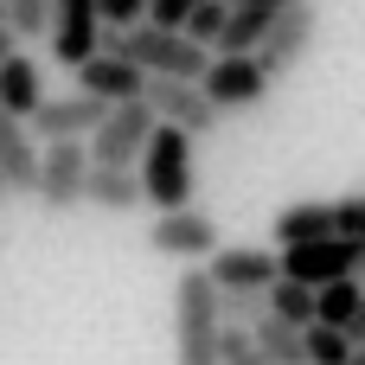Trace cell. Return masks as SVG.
Here are the masks:
<instances>
[{"mask_svg":"<svg viewBox=\"0 0 365 365\" xmlns=\"http://www.w3.org/2000/svg\"><path fill=\"white\" fill-rule=\"evenodd\" d=\"M218 244H225V237H218V218H212V212L180 205V212L148 218V250H154V257H173V263H205Z\"/></svg>","mask_w":365,"mask_h":365,"instance_id":"9","label":"cell"},{"mask_svg":"<svg viewBox=\"0 0 365 365\" xmlns=\"http://www.w3.org/2000/svg\"><path fill=\"white\" fill-rule=\"evenodd\" d=\"M218 334H225V321H218V289H212V276L192 263V269L180 276V289H173V365H218Z\"/></svg>","mask_w":365,"mask_h":365,"instance_id":"2","label":"cell"},{"mask_svg":"<svg viewBox=\"0 0 365 365\" xmlns=\"http://www.w3.org/2000/svg\"><path fill=\"white\" fill-rule=\"evenodd\" d=\"M13 45H19V38H13V32H6V19H0V58H6Z\"/></svg>","mask_w":365,"mask_h":365,"instance_id":"28","label":"cell"},{"mask_svg":"<svg viewBox=\"0 0 365 365\" xmlns=\"http://www.w3.org/2000/svg\"><path fill=\"white\" fill-rule=\"evenodd\" d=\"M314 26H321V19H314V0H289V6L276 13V26H269V32L257 38V51H250V58L263 64V77H269V83L308 58V45H314Z\"/></svg>","mask_w":365,"mask_h":365,"instance_id":"10","label":"cell"},{"mask_svg":"<svg viewBox=\"0 0 365 365\" xmlns=\"http://www.w3.org/2000/svg\"><path fill=\"white\" fill-rule=\"evenodd\" d=\"M225 6H231V0H225Z\"/></svg>","mask_w":365,"mask_h":365,"instance_id":"29","label":"cell"},{"mask_svg":"<svg viewBox=\"0 0 365 365\" xmlns=\"http://www.w3.org/2000/svg\"><path fill=\"white\" fill-rule=\"evenodd\" d=\"M38 96H45V83H38V64H32V58L13 45V51L0 58V109L26 122V115L38 109Z\"/></svg>","mask_w":365,"mask_h":365,"instance_id":"17","label":"cell"},{"mask_svg":"<svg viewBox=\"0 0 365 365\" xmlns=\"http://www.w3.org/2000/svg\"><path fill=\"white\" fill-rule=\"evenodd\" d=\"M205 276H212V289H269L276 282V250H263V244H218L205 257Z\"/></svg>","mask_w":365,"mask_h":365,"instance_id":"13","label":"cell"},{"mask_svg":"<svg viewBox=\"0 0 365 365\" xmlns=\"http://www.w3.org/2000/svg\"><path fill=\"white\" fill-rule=\"evenodd\" d=\"M148 128H154V115H148V103H141V96H135V103H109V115L83 135L90 167H135V154H141Z\"/></svg>","mask_w":365,"mask_h":365,"instance_id":"7","label":"cell"},{"mask_svg":"<svg viewBox=\"0 0 365 365\" xmlns=\"http://www.w3.org/2000/svg\"><path fill=\"white\" fill-rule=\"evenodd\" d=\"M103 115H109V103L83 96V90H71V96H38V109L26 115V135H32V141H83Z\"/></svg>","mask_w":365,"mask_h":365,"instance_id":"11","label":"cell"},{"mask_svg":"<svg viewBox=\"0 0 365 365\" xmlns=\"http://www.w3.org/2000/svg\"><path fill=\"white\" fill-rule=\"evenodd\" d=\"M0 19L13 38H45L51 26V0H0Z\"/></svg>","mask_w":365,"mask_h":365,"instance_id":"21","label":"cell"},{"mask_svg":"<svg viewBox=\"0 0 365 365\" xmlns=\"http://www.w3.org/2000/svg\"><path fill=\"white\" fill-rule=\"evenodd\" d=\"M218 26H225V0H199V6L180 19V32H186L192 45H205V51L218 45Z\"/></svg>","mask_w":365,"mask_h":365,"instance_id":"23","label":"cell"},{"mask_svg":"<svg viewBox=\"0 0 365 365\" xmlns=\"http://www.w3.org/2000/svg\"><path fill=\"white\" fill-rule=\"evenodd\" d=\"M71 71H77V90H83V96H96V103H135V96H141V83H148L122 51H90V58H77Z\"/></svg>","mask_w":365,"mask_h":365,"instance_id":"12","label":"cell"},{"mask_svg":"<svg viewBox=\"0 0 365 365\" xmlns=\"http://www.w3.org/2000/svg\"><path fill=\"white\" fill-rule=\"evenodd\" d=\"M192 6H199V0H148V13H141V19H148V26H173V32H180V19H186Z\"/></svg>","mask_w":365,"mask_h":365,"instance_id":"27","label":"cell"},{"mask_svg":"<svg viewBox=\"0 0 365 365\" xmlns=\"http://www.w3.org/2000/svg\"><path fill=\"white\" fill-rule=\"evenodd\" d=\"M327 218H334V237H353V244H365V192L327 199Z\"/></svg>","mask_w":365,"mask_h":365,"instance_id":"24","label":"cell"},{"mask_svg":"<svg viewBox=\"0 0 365 365\" xmlns=\"http://www.w3.org/2000/svg\"><path fill=\"white\" fill-rule=\"evenodd\" d=\"M250 340H257V353L276 365H308L302 359V327H289V321H276V314H263L257 327H250Z\"/></svg>","mask_w":365,"mask_h":365,"instance_id":"20","label":"cell"},{"mask_svg":"<svg viewBox=\"0 0 365 365\" xmlns=\"http://www.w3.org/2000/svg\"><path fill=\"white\" fill-rule=\"evenodd\" d=\"M359 263H365V244H353V237H308V244H282L276 250V276L308 282V289L359 276Z\"/></svg>","mask_w":365,"mask_h":365,"instance_id":"4","label":"cell"},{"mask_svg":"<svg viewBox=\"0 0 365 365\" xmlns=\"http://www.w3.org/2000/svg\"><path fill=\"white\" fill-rule=\"evenodd\" d=\"M83 173H90V154L83 141H38V173H32V199L64 218L83 205Z\"/></svg>","mask_w":365,"mask_h":365,"instance_id":"5","label":"cell"},{"mask_svg":"<svg viewBox=\"0 0 365 365\" xmlns=\"http://www.w3.org/2000/svg\"><path fill=\"white\" fill-rule=\"evenodd\" d=\"M135 180H141V205H154V212L192 205V180H199L192 173V135L154 122L148 141H141V154H135Z\"/></svg>","mask_w":365,"mask_h":365,"instance_id":"1","label":"cell"},{"mask_svg":"<svg viewBox=\"0 0 365 365\" xmlns=\"http://www.w3.org/2000/svg\"><path fill=\"white\" fill-rule=\"evenodd\" d=\"M90 6H96V26H103V32H128V26L148 13V0H90Z\"/></svg>","mask_w":365,"mask_h":365,"instance_id":"26","label":"cell"},{"mask_svg":"<svg viewBox=\"0 0 365 365\" xmlns=\"http://www.w3.org/2000/svg\"><path fill=\"white\" fill-rule=\"evenodd\" d=\"M32 173H38V141L26 135L19 115L0 109V186L19 192V199H32Z\"/></svg>","mask_w":365,"mask_h":365,"instance_id":"15","label":"cell"},{"mask_svg":"<svg viewBox=\"0 0 365 365\" xmlns=\"http://www.w3.org/2000/svg\"><path fill=\"white\" fill-rule=\"evenodd\" d=\"M199 90L212 109H257L269 96V77L250 51H212V64L199 71Z\"/></svg>","mask_w":365,"mask_h":365,"instance_id":"8","label":"cell"},{"mask_svg":"<svg viewBox=\"0 0 365 365\" xmlns=\"http://www.w3.org/2000/svg\"><path fill=\"white\" fill-rule=\"evenodd\" d=\"M314 321L321 327H340L353 346H365V289H359V276H340V282L314 289Z\"/></svg>","mask_w":365,"mask_h":365,"instance_id":"14","label":"cell"},{"mask_svg":"<svg viewBox=\"0 0 365 365\" xmlns=\"http://www.w3.org/2000/svg\"><path fill=\"white\" fill-rule=\"evenodd\" d=\"M115 51H122L141 77H186V83H199V71L212 64L205 45H192V38L173 32V26H148V19H135L128 32H115Z\"/></svg>","mask_w":365,"mask_h":365,"instance_id":"3","label":"cell"},{"mask_svg":"<svg viewBox=\"0 0 365 365\" xmlns=\"http://www.w3.org/2000/svg\"><path fill=\"white\" fill-rule=\"evenodd\" d=\"M308 237H334L327 199H295L276 212V244H308Z\"/></svg>","mask_w":365,"mask_h":365,"instance_id":"18","label":"cell"},{"mask_svg":"<svg viewBox=\"0 0 365 365\" xmlns=\"http://www.w3.org/2000/svg\"><path fill=\"white\" fill-rule=\"evenodd\" d=\"M263 308H269L276 321H289V327H308V321H314V289H308V282L276 276V282L263 289Z\"/></svg>","mask_w":365,"mask_h":365,"instance_id":"19","label":"cell"},{"mask_svg":"<svg viewBox=\"0 0 365 365\" xmlns=\"http://www.w3.org/2000/svg\"><path fill=\"white\" fill-rule=\"evenodd\" d=\"M218 365H276V359L257 353L250 327H225V334H218Z\"/></svg>","mask_w":365,"mask_h":365,"instance_id":"25","label":"cell"},{"mask_svg":"<svg viewBox=\"0 0 365 365\" xmlns=\"http://www.w3.org/2000/svg\"><path fill=\"white\" fill-rule=\"evenodd\" d=\"M0 192H6V186H0Z\"/></svg>","mask_w":365,"mask_h":365,"instance_id":"30","label":"cell"},{"mask_svg":"<svg viewBox=\"0 0 365 365\" xmlns=\"http://www.w3.org/2000/svg\"><path fill=\"white\" fill-rule=\"evenodd\" d=\"M269 308H263V289H218V321L225 327H257Z\"/></svg>","mask_w":365,"mask_h":365,"instance_id":"22","label":"cell"},{"mask_svg":"<svg viewBox=\"0 0 365 365\" xmlns=\"http://www.w3.org/2000/svg\"><path fill=\"white\" fill-rule=\"evenodd\" d=\"M83 205H96V212H141L135 167H90L83 173Z\"/></svg>","mask_w":365,"mask_h":365,"instance_id":"16","label":"cell"},{"mask_svg":"<svg viewBox=\"0 0 365 365\" xmlns=\"http://www.w3.org/2000/svg\"><path fill=\"white\" fill-rule=\"evenodd\" d=\"M141 103H148V115L154 122H167V128H180V135H212L218 122H225V109H212L205 103V90L199 83H186V77H148L141 83Z\"/></svg>","mask_w":365,"mask_h":365,"instance_id":"6","label":"cell"}]
</instances>
